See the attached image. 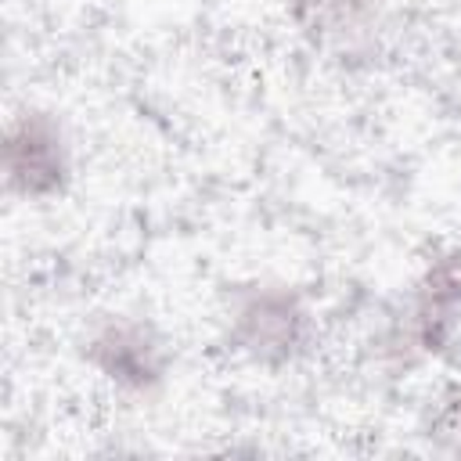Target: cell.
Instances as JSON below:
<instances>
[{
  "instance_id": "cell-6",
  "label": "cell",
  "mask_w": 461,
  "mask_h": 461,
  "mask_svg": "<svg viewBox=\"0 0 461 461\" xmlns=\"http://www.w3.org/2000/svg\"><path fill=\"white\" fill-rule=\"evenodd\" d=\"M436 429H439L443 439H450L461 450V385L447 393V400L439 407V418H436Z\"/></svg>"
},
{
  "instance_id": "cell-4",
  "label": "cell",
  "mask_w": 461,
  "mask_h": 461,
  "mask_svg": "<svg viewBox=\"0 0 461 461\" xmlns=\"http://www.w3.org/2000/svg\"><path fill=\"white\" fill-rule=\"evenodd\" d=\"M461 324V245L439 252L421 277L403 310V324L396 331L400 357H436Z\"/></svg>"
},
{
  "instance_id": "cell-2",
  "label": "cell",
  "mask_w": 461,
  "mask_h": 461,
  "mask_svg": "<svg viewBox=\"0 0 461 461\" xmlns=\"http://www.w3.org/2000/svg\"><path fill=\"white\" fill-rule=\"evenodd\" d=\"M4 184L22 202H54L72 184V140L65 122L36 104L18 108L4 130Z\"/></svg>"
},
{
  "instance_id": "cell-5",
  "label": "cell",
  "mask_w": 461,
  "mask_h": 461,
  "mask_svg": "<svg viewBox=\"0 0 461 461\" xmlns=\"http://www.w3.org/2000/svg\"><path fill=\"white\" fill-rule=\"evenodd\" d=\"M389 0H288L295 29L324 54L349 58L375 43Z\"/></svg>"
},
{
  "instance_id": "cell-1",
  "label": "cell",
  "mask_w": 461,
  "mask_h": 461,
  "mask_svg": "<svg viewBox=\"0 0 461 461\" xmlns=\"http://www.w3.org/2000/svg\"><path fill=\"white\" fill-rule=\"evenodd\" d=\"M313 335L306 299L288 285H252L234 292L227 313V342L259 367L292 364Z\"/></svg>"
},
{
  "instance_id": "cell-3",
  "label": "cell",
  "mask_w": 461,
  "mask_h": 461,
  "mask_svg": "<svg viewBox=\"0 0 461 461\" xmlns=\"http://www.w3.org/2000/svg\"><path fill=\"white\" fill-rule=\"evenodd\" d=\"M83 360L115 389L148 396L169 378V346L144 317H101L83 339Z\"/></svg>"
}]
</instances>
